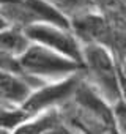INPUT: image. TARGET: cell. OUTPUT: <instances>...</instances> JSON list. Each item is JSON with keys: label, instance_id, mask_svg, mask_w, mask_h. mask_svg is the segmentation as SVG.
<instances>
[{"label": "cell", "instance_id": "cell-1", "mask_svg": "<svg viewBox=\"0 0 126 134\" xmlns=\"http://www.w3.org/2000/svg\"><path fill=\"white\" fill-rule=\"evenodd\" d=\"M58 112L76 134H120L110 104L87 84L85 77L74 96L61 104Z\"/></svg>", "mask_w": 126, "mask_h": 134}, {"label": "cell", "instance_id": "cell-2", "mask_svg": "<svg viewBox=\"0 0 126 134\" xmlns=\"http://www.w3.org/2000/svg\"><path fill=\"white\" fill-rule=\"evenodd\" d=\"M82 71L87 84L109 104L121 98L118 62L109 49L99 44H84Z\"/></svg>", "mask_w": 126, "mask_h": 134}, {"label": "cell", "instance_id": "cell-3", "mask_svg": "<svg viewBox=\"0 0 126 134\" xmlns=\"http://www.w3.org/2000/svg\"><path fill=\"white\" fill-rule=\"evenodd\" d=\"M16 62L18 71L38 84L58 81L82 70L81 63L35 43H32Z\"/></svg>", "mask_w": 126, "mask_h": 134}, {"label": "cell", "instance_id": "cell-4", "mask_svg": "<svg viewBox=\"0 0 126 134\" xmlns=\"http://www.w3.org/2000/svg\"><path fill=\"white\" fill-rule=\"evenodd\" d=\"M0 14L8 25L21 29L41 22L70 27V21L46 0H8L0 5Z\"/></svg>", "mask_w": 126, "mask_h": 134}, {"label": "cell", "instance_id": "cell-5", "mask_svg": "<svg viewBox=\"0 0 126 134\" xmlns=\"http://www.w3.org/2000/svg\"><path fill=\"white\" fill-rule=\"evenodd\" d=\"M82 81H84V71L81 70L63 79L44 82L39 87L33 88L27 101L22 104V109L30 117L50 109H58L61 104H65L74 96Z\"/></svg>", "mask_w": 126, "mask_h": 134}, {"label": "cell", "instance_id": "cell-6", "mask_svg": "<svg viewBox=\"0 0 126 134\" xmlns=\"http://www.w3.org/2000/svg\"><path fill=\"white\" fill-rule=\"evenodd\" d=\"M30 41L35 44L46 46L61 55H65L82 65V44L71 30V27L57 25V24H33L24 29Z\"/></svg>", "mask_w": 126, "mask_h": 134}, {"label": "cell", "instance_id": "cell-7", "mask_svg": "<svg viewBox=\"0 0 126 134\" xmlns=\"http://www.w3.org/2000/svg\"><path fill=\"white\" fill-rule=\"evenodd\" d=\"M41 84L28 79L19 71L0 68V99L8 104L22 107V104L27 101L33 88Z\"/></svg>", "mask_w": 126, "mask_h": 134}, {"label": "cell", "instance_id": "cell-8", "mask_svg": "<svg viewBox=\"0 0 126 134\" xmlns=\"http://www.w3.org/2000/svg\"><path fill=\"white\" fill-rule=\"evenodd\" d=\"M32 44L24 29L16 25H5L0 30V55L18 60Z\"/></svg>", "mask_w": 126, "mask_h": 134}, {"label": "cell", "instance_id": "cell-9", "mask_svg": "<svg viewBox=\"0 0 126 134\" xmlns=\"http://www.w3.org/2000/svg\"><path fill=\"white\" fill-rule=\"evenodd\" d=\"M55 10H58L68 21L87 13L90 10H95V0H46Z\"/></svg>", "mask_w": 126, "mask_h": 134}, {"label": "cell", "instance_id": "cell-10", "mask_svg": "<svg viewBox=\"0 0 126 134\" xmlns=\"http://www.w3.org/2000/svg\"><path fill=\"white\" fill-rule=\"evenodd\" d=\"M110 107H112V115H113L117 131L120 134H126V103L120 98L115 103H112Z\"/></svg>", "mask_w": 126, "mask_h": 134}, {"label": "cell", "instance_id": "cell-11", "mask_svg": "<svg viewBox=\"0 0 126 134\" xmlns=\"http://www.w3.org/2000/svg\"><path fill=\"white\" fill-rule=\"evenodd\" d=\"M5 25H8V24L5 22V19H3V16H2V14H0V30H2V29H3Z\"/></svg>", "mask_w": 126, "mask_h": 134}, {"label": "cell", "instance_id": "cell-12", "mask_svg": "<svg viewBox=\"0 0 126 134\" xmlns=\"http://www.w3.org/2000/svg\"><path fill=\"white\" fill-rule=\"evenodd\" d=\"M0 134H11V131H8L5 128H0Z\"/></svg>", "mask_w": 126, "mask_h": 134}, {"label": "cell", "instance_id": "cell-13", "mask_svg": "<svg viewBox=\"0 0 126 134\" xmlns=\"http://www.w3.org/2000/svg\"><path fill=\"white\" fill-rule=\"evenodd\" d=\"M5 104V101H2V99H0V106H3Z\"/></svg>", "mask_w": 126, "mask_h": 134}]
</instances>
